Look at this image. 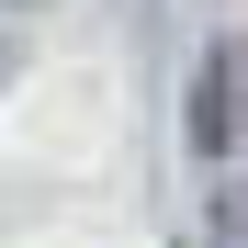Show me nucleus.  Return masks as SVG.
<instances>
[{
  "mask_svg": "<svg viewBox=\"0 0 248 248\" xmlns=\"http://www.w3.org/2000/svg\"><path fill=\"white\" fill-rule=\"evenodd\" d=\"M192 147H203V158L248 147V34H237V46H215V57H203V79H192Z\"/></svg>",
  "mask_w": 248,
  "mask_h": 248,
  "instance_id": "obj_1",
  "label": "nucleus"
},
{
  "mask_svg": "<svg viewBox=\"0 0 248 248\" xmlns=\"http://www.w3.org/2000/svg\"><path fill=\"white\" fill-rule=\"evenodd\" d=\"M215 248H248V181L215 192Z\"/></svg>",
  "mask_w": 248,
  "mask_h": 248,
  "instance_id": "obj_2",
  "label": "nucleus"
},
{
  "mask_svg": "<svg viewBox=\"0 0 248 248\" xmlns=\"http://www.w3.org/2000/svg\"><path fill=\"white\" fill-rule=\"evenodd\" d=\"M0 12H46V0H0Z\"/></svg>",
  "mask_w": 248,
  "mask_h": 248,
  "instance_id": "obj_3",
  "label": "nucleus"
}]
</instances>
